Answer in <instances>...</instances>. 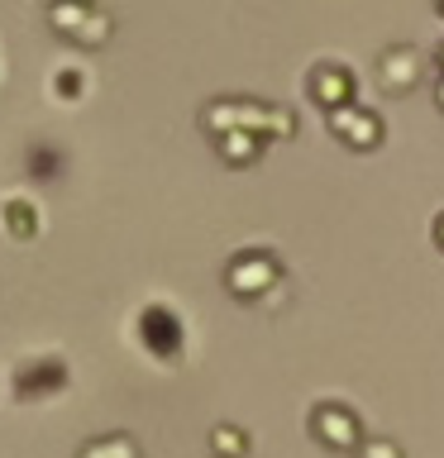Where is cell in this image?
Segmentation results:
<instances>
[{
    "label": "cell",
    "mask_w": 444,
    "mask_h": 458,
    "mask_svg": "<svg viewBox=\"0 0 444 458\" xmlns=\"http://www.w3.org/2000/svg\"><path fill=\"white\" fill-rule=\"evenodd\" d=\"M329 129L354 143V148H372V143H382V120L372 110H358V106H344V110H329Z\"/></svg>",
    "instance_id": "52a82bcc"
},
{
    "label": "cell",
    "mask_w": 444,
    "mask_h": 458,
    "mask_svg": "<svg viewBox=\"0 0 444 458\" xmlns=\"http://www.w3.org/2000/svg\"><path fill=\"white\" fill-rule=\"evenodd\" d=\"M110 29H115L110 10L91 5V10H86V20H81V29H77L72 38H77V43H106V38H110Z\"/></svg>",
    "instance_id": "7c38bea8"
},
{
    "label": "cell",
    "mask_w": 444,
    "mask_h": 458,
    "mask_svg": "<svg viewBox=\"0 0 444 458\" xmlns=\"http://www.w3.org/2000/svg\"><path fill=\"white\" fill-rule=\"evenodd\" d=\"M81 86H86V72L81 67H57L53 72V96H81Z\"/></svg>",
    "instance_id": "9a60e30c"
},
{
    "label": "cell",
    "mask_w": 444,
    "mask_h": 458,
    "mask_svg": "<svg viewBox=\"0 0 444 458\" xmlns=\"http://www.w3.org/2000/svg\"><path fill=\"white\" fill-rule=\"evenodd\" d=\"M435 100H440V106H444V77H440V86H435Z\"/></svg>",
    "instance_id": "ac0fdd59"
},
{
    "label": "cell",
    "mask_w": 444,
    "mask_h": 458,
    "mask_svg": "<svg viewBox=\"0 0 444 458\" xmlns=\"http://www.w3.org/2000/svg\"><path fill=\"white\" fill-rule=\"evenodd\" d=\"M435 243H440V249H444V210L435 215Z\"/></svg>",
    "instance_id": "e0dca14e"
},
{
    "label": "cell",
    "mask_w": 444,
    "mask_h": 458,
    "mask_svg": "<svg viewBox=\"0 0 444 458\" xmlns=\"http://www.w3.org/2000/svg\"><path fill=\"white\" fill-rule=\"evenodd\" d=\"M415 77H421V48L411 43H387L378 57V81L387 91H411Z\"/></svg>",
    "instance_id": "5b68a950"
},
{
    "label": "cell",
    "mask_w": 444,
    "mask_h": 458,
    "mask_svg": "<svg viewBox=\"0 0 444 458\" xmlns=\"http://www.w3.org/2000/svg\"><path fill=\"white\" fill-rule=\"evenodd\" d=\"M139 339L149 344V353L158 358H177L182 353V320L167 306H143L139 310Z\"/></svg>",
    "instance_id": "277c9868"
},
{
    "label": "cell",
    "mask_w": 444,
    "mask_h": 458,
    "mask_svg": "<svg viewBox=\"0 0 444 458\" xmlns=\"http://www.w3.org/2000/svg\"><path fill=\"white\" fill-rule=\"evenodd\" d=\"M86 10H91V5H77V0H63V5H48V24H53V29H63V34L72 38V34L81 29Z\"/></svg>",
    "instance_id": "4fadbf2b"
},
{
    "label": "cell",
    "mask_w": 444,
    "mask_h": 458,
    "mask_svg": "<svg viewBox=\"0 0 444 458\" xmlns=\"http://www.w3.org/2000/svg\"><path fill=\"white\" fill-rule=\"evenodd\" d=\"M311 435L320 444H329V449H358V444H363V425H358V415L349 406H339V401H315Z\"/></svg>",
    "instance_id": "3957f363"
},
{
    "label": "cell",
    "mask_w": 444,
    "mask_h": 458,
    "mask_svg": "<svg viewBox=\"0 0 444 458\" xmlns=\"http://www.w3.org/2000/svg\"><path fill=\"white\" fill-rule=\"evenodd\" d=\"M278 282H282V263L268 249H243V253L229 258V267H225V286L243 301L268 296Z\"/></svg>",
    "instance_id": "7a4b0ae2"
},
{
    "label": "cell",
    "mask_w": 444,
    "mask_h": 458,
    "mask_svg": "<svg viewBox=\"0 0 444 458\" xmlns=\"http://www.w3.org/2000/svg\"><path fill=\"white\" fill-rule=\"evenodd\" d=\"M0 220H5V229L14 239H34L38 234V210L29 196H5L0 200Z\"/></svg>",
    "instance_id": "9c48e42d"
},
{
    "label": "cell",
    "mask_w": 444,
    "mask_h": 458,
    "mask_svg": "<svg viewBox=\"0 0 444 458\" xmlns=\"http://www.w3.org/2000/svg\"><path fill=\"white\" fill-rule=\"evenodd\" d=\"M220 153H225V163H253V157L263 153V139L235 129V134H220Z\"/></svg>",
    "instance_id": "8fae6325"
},
{
    "label": "cell",
    "mask_w": 444,
    "mask_h": 458,
    "mask_svg": "<svg viewBox=\"0 0 444 458\" xmlns=\"http://www.w3.org/2000/svg\"><path fill=\"white\" fill-rule=\"evenodd\" d=\"M354 458H406V454H401L392 439H363V444L354 449Z\"/></svg>",
    "instance_id": "2e32d148"
},
{
    "label": "cell",
    "mask_w": 444,
    "mask_h": 458,
    "mask_svg": "<svg viewBox=\"0 0 444 458\" xmlns=\"http://www.w3.org/2000/svg\"><path fill=\"white\" fill-rule=\"evenodd\" d=\"M311 96L320 100L325 110L354 106V77H349V67H344V63H320V67L311 72Z\"/></svg>",
    "instance_id": "ba28073f"
},
{
    "label": "cell",
    "mask_w": 444,
    "mask_h": 458,
    "mask_svg": "<svg viewBox=\"0 0 444 458\" xmlns=\"http://www.w3.org/2000/svg\"><path fill=\"white\" fill-rule=\"evenodd\" d=\"M14 386H20V396L63 392V386H67V363H63V358H53V353H38V358H29V363H20Z\"/></svg>",
    "instance_id": "8992f818"
},
{
    "label": "cell",
    "mask_w": 444,
    "mask_h": 458,
    "mask_svg": "<svg viewBox=\"0 0 444 458\" xmlns=\"http://www.w3.org/2000/svg\"><path fill=\"white\" fill-rule=\"evenodd\" d=\"M440 14H444V5H440Z\"/></svg>",
    "instance_id": "ffe728a7"
},
{
    "label": "cell",
    "mask_w": 444,
    "mask_h": 458,
    "mask_svg": "<svg viewBox=\"0 0 444 458\" xmlns=\"http://www.w3.org/2000/svg\"><path fill=\"white\" fill-rule=\"evenodd\" d=\"M206 129L215 139L220 134H235V129H243V134H258V139H286L296 134V114H286L278 106H263V100H243V96H225V100H210L206 106Z\"/></svg>",
    "instance_id": "6da1fadb"
},
{
    "label": "cell",
    "mask_w": 444,
    "mask_h": 458,
    "mask_svg": "<svg viewBox=\"0 0 444 458\" xmlns=\"http://www.w3.org/2000/svg\"><path fill=\"white\" fill-rule=\"evenodd\" d=\"M77 458H139V444L129 435H100V439H86Z\"/></svg>",
    "instance_id": "30bf717a"
},
{
    "label": "cell",
    "mask_w": 444,
    "mask_h": 458,
    "mask_svg": "<svg viewBox=\"0 0 444 458\" xmlns=\"http://www.w3.org/2000/svg\"><path fill=\"white\" fill-rule=\"evenodd\" d=\"M440 67H444V48H440Z\"/></svg>",
    "instance_id": "d6986e66"
},
{
    "label": "cell",
    "mask_w": 444,
    "mask_h": 458,
    "mask_svg": "<svg viewBox=\"0 0 444 458\" xmlns=\"http://www.w3.org/2000/svg\"><path fill=\"white\" fill-rule=\"evenodd\" d=\"M243 444H249V439H243L239 425H215V429H210V449L220 454V458H239Z\"/></svg>",
    "instance_id": "5bb4252c"
}]
</instances>
